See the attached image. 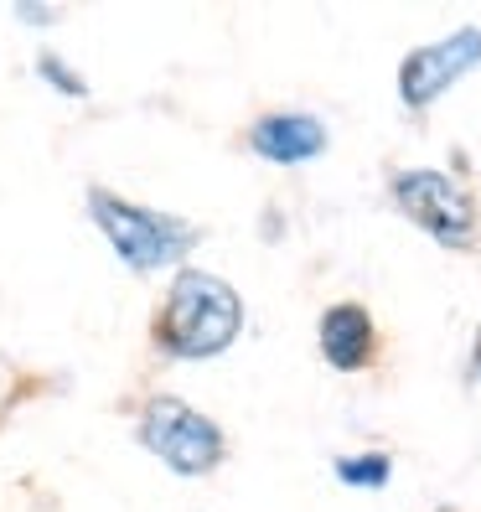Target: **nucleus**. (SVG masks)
<instances>
[{
  "instance_id": "7",
  "label": "nucleus",
  "mask_w": 481,
  "mask_h": 512,
  "mask_svg": "<svg viewBox=\"0 0 481 512\" xmlns=\"http://www.w3.org/2000/svg\"><path fill=\"white\" fill-rule=\"evenodd\" d=\"M316 352L332 373H368L378 363V321L363 300H337L316 316Z\"/></svg>"
},
{
  "instance_id": "4",
  "label": "nucleus",
  "mask_w": 481,
  "mask_h": 512,
  "mask_svg": "<svg viewBox=\"0 0 481 512\" xmlns=\"http://www.w3.org/2000/svg\"><path fill=\"white\" fill-rule=\"evenodd\" d=\"M388 202L394 213L409 218L425 238H435L440 249H476V233H481V207L471 197V187L461 176H450L440 166H404L388 176Z\"/></svg>"
},
{
  "instance_id": "6",
  "label": "nucleus",
  "mask_w": 481,
  "mask_h": 512,
  "mask_svg": "<svg viewBox=\"0 0 481 512\" xmlns=\"http://www.w3.org/2000/svg\"><path fill=\"white\" fill-rule=\"evenodd\" d=\"M244 145L269 166H306V161L326 156L332 130L311 109H264L244 130Z\"/></svg>"
},
{
  "instance_id": "8",
  "label": "nucleus",
  "mask_w": 481,
  "mask_h": 512,
  "mask_svg": "<svg viewBox=\"0 0 481 512\" xmlns=\"http://www.w3.org/2000/svg\"><path fill=\"white\" fill-rule=\"evenodd\" d=\"M332 476L347 492H383L388 476H394V456L388 450H347L332 461Z\"/></svg>"
},
{
  "instance_id": "9",
  "label": "nucleus",
  "mask_w": 481,
  "mask_h": 512,
  "mask_svg": "<svg viewBox=\"0 0 481 512\" xmlns=\"http://www.w3.org/2000/svg\"><path fill=\"white\" fill-rule=\"evenodd\" d=\"M37 78L52 88V94H63V99H88V78L68 63L63 52H52V47L37 52Z\"/></svg>"
},
{
  "instance_id": "1",
  "label": "nucleus",
  "mask_w": 481,
  "mask_h": 512,
  "mask_svg": "<svg viewBox=\"0 0 481 512\" xmlns=\"http://www.w3.org/2000/svg\"><path fill=\"white\" fill-rule=\"evenodd\" d=\"M238 337H244V295L202 264L176 269L150 316V347L166 363H213Z\"/></svg>"
},
{
  "instance_id": "10",
  "label": "nucleus",
  "mask_w": 481,
  "mask_h": 512,
  "mask_svg": "<svg viewBox=\"0 0 481 512\" xmlns=\"http://www.w3.org/2000/svg\"><path fill=\"white\" fill-rule=\"evenodd\" d=\"M16 21H26V26H47V21H57V6H16Z\"/></svg>"
},
{
  "instance_id": "11",
  "label": "nucleus",
  "mask_w": 481,
  "mask_h": 512,
  "mask_svg": "<svg viewBox=\"0 0 481 512\" xmlns=\"http://www.w3.org/2000/svg\"><path fill=\"white\" fill-rule=\"evenodd\" d=\"M471 378L481 383V326H476V342H471Z\"/></svg>"
},
{
  "instance_id": "2",
  "label": "nucleus",
  "mask_w": 481,
  "mask_h": 512,
  "mask_svg": "<svg viewBox=\"0 0 481 512\" xmlns=\"http://www.w3.org/2000/svg\"><path fill=\"white\" fill-rule=\"evenodd\" d=\"M83 213L99 228V238L109 244V254L130 269V275H161V269H182L187 254L197 249V223L161 213V207H145L125 192H114L104 182L83 187Z\"/></svg>"
},
{
  "instance_id": "3",
  "label": "nucleus",
  "mask_w": 481,
  "mask_h": 512,
  "mask_svg": "<svg viewBox=\"0 0 481 512\" xmlns=\"http://www.w3.org/2000/svg\"><path fill=\"white\" fill-rule=\"evenodd\" d=\"M135 445L150 461H161L171 476H187V481L213 476L228 461V430L182 394H145L140 399Z\"/></svg>"
},
{
  "instance_id": "5",
  "label": "nucleus",
  "mask_w": 481,
  "mask_h": 512,
  "mask_svg": "<svg viewBox=\"0 0 481 512\" xmlns=\"http://www.w3.org/2000/svg\"><path fill=\"white\" fill-rule=\"evenodd\" d=\"M476 68H481V26H456V32L425 47H409L399 57V104L409 114H425Z\"/></svg>"
}]
</instances>
